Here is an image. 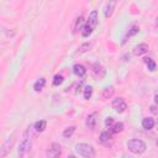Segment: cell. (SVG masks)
Returning a JSON list of instances; mask_svg holds the SVG:
<instances>
[{
	"label": "cell",
	"instance_id": "cell-22",
	"mask_svg": "<svg viewBox=\"0 0 158 158\" xmlns=\"http://www.w3.org/2000/svg\"><path fill=\"white\" fill-rule=\"evenodd\" d=\"M123 131V123L122 122H116L114 123V126L111 127V132L112 133H120Z\"/></svg>",
	"mask_w": 158,
	"mask_h": 158
},
{
	"label": "cell",
	"instance_id": "cell-32",
	"mask_svg": "<svg viewBox=\"0 0 158 158\" xmlns=\"http://www.w3.org/2000/svg\"><path fill=\"white\" fill-rule=\"evenodd\" d=\"M157 26H158V19H157Z\"/></svg>",
	"mask_w": 158,
	"mask_h": 158
},
{
	"label": "cell",
	"instance_id": "cell-18",
	"mask_svg": "<svg viewBox=\"0 0 158 158\" xmlns=\"http://www.w3.org/2000/svg\"><path fill=\"white\" fill-rule=\"evenodd\" d=\"M144 63H146L147 68H148L151 72H154V70H156V68H157V64H156V62H154L152 58H148V57H146V58H144Z\"/></svg>",
	"mask_w": 158,
	"mask_h": 158
},
{
	"label": "cell",
	"instance_id": "cell-5",
	"mask_svg": "<svg viewBox=\"0 0 158 158\" xmlns=\"http://www.w3.org/2000/svg\"><path fill=\"white\" fill-rule=\"evenodd\" d=\"M12 143H14V137H12V136H11V137H7L6 141L4 142L2 147H1V153H0V157H1V158H4V157L10 152V149H11V147H12Z\"/></svg>",
	"mask_w": 158,
	"mask_h": 158
},
{
	"label": "cell",
	"instance_id": "cell-13",
	"mask_svg": "<svg viewBox=\"0 0 158 158\" xmlns=\"http://www.w3.org/2000/svg\"><path fill=\"white\" fill-rule=\"evenodd\" d=\"M115 6H116V2H115V1H112V2H109V4H106V6H105V10H104L105 17H110V16L112 15V12H114V9H115Z\"/></svg>",
	"mask_w": 158,
	"mask_h": 158
},
{
	"label": "cell",
	"instance_id": "cell-12",
	"mask_svg": "<svg viewBox=\"0 0 158 158\" xmlns=\"http://www.w3.org/2000/svg\"><path fill=\"white\" fill-rule=\"evenodd\" d=\"M154 125H156V121L152 117H144L142 120V127L144 130H151V128L154 127Z\"/></svg>",
	"mask_w": 158,
	"mask_h": 158
},
{
	"label": "cell",
	"instance_id": "cell-14",
	"mask_svg": "<svg viewBox=\"0 0 158 158\" xmlns=\"http://www.w3.org/2000/svg\"><path fill=\"white\" fill-rule=\"evenodd\" d=\"M99 139H100V142H101V143H107L109 141H111V139H112V135H111L109 131H104V132H101V133H100Z\"/></svg>",
	"mask_w": 158,
	"mask_h": 158
},
{
	"label": "cell",
	"instance_id": "cell-24",
	"mask_svg": "<svg viewBox=\"0 0 158 158\" xmlns=\"http://www.w3.org/2000/svg\"><path fill=\"white\" fill-rule=\"evenodd\" d=\"M91 95H93V86H90V85L85 86V89H84V99L89 100L91 98Z\"/></svg>",
	"mask_w": 158,
	"mask_h": 158
},
{
	"label": "cell",
	"instance_id": "cell-16",
	"mask_svg": "<svg viewBox=\"0 0 158 158\" xmlns=\"http://www.w3.org/2000/svg\"><path fill=\"white\" fill-rule=\"evenodd\" d=\"M46 85V79L44 78H40L35 84H33V89L35 91H41Z\"/></svg>",
	"mask_w": 158,
	"mask_h": 158
},
{
	"label": "cell",
	"instance_id": "cell-10",
	"mask_svg": "<svg viewBox=\"0 0 158 158\" xmlns=\"http://www.w3.org/2000/svg\"><path fill=\"white\" fill-rule=\"evenodd\" d=\"M73 72H74V74H75L77 77H79V78H83V77L86 74V69H85V67L81 65V64H75V65L73 67Z\"/></svg>",
	"mask_w": 158,
	"mask_h": 158
},
{
	"label": "cell",
	"instance_id": "cell-20",
	"mask_svg": "<svg viewBox=\"0 0 158 158\" xmlns=\"http://www.w3.org/2000/svg\"><path fill=\"white\" fill-rule=\"evenodd\" d=\"M46 126H47V122L44 120H40V121H37L35 123V130L37 132H43L46 130Z\"/></svg>",
	"mask_w": 158,
	"mask_h": 158
},
{
	"label": "cell",
	"instance_id": "cell-25",
	"mask_svg": "<svg viewBox=\"0 0 158 158\" xmlns=\"http://www.w3.org/2000/svg\"><path fill=\"white\" fill-rule=\"evenodd\" d=\"M63 80H64L63 75L57 74V75H54V78H53V85H54V86H58V85H60V84L63 83Z\"/></svg>",
	"mask_w": 158,
	"mask_h": 158
},
{
	"label": "cell",
	"instance_id": "cell-11",
	"mask_svg": "<svg viewBox=\"0 0 158 158\" xmlns=\"http://www.w3.org/2000/svg\"><path fill=\"white\" fill-rule=\"evenodd\" d=\"M95 116H96V114L93 112V114L88 115V117H86L85 125H86V127L90 128V130H94V128H95V123H96V118H95Z\"/></svg>",
	"mask_w": 158,
	"mask_h": 158
},
{
	"label": "cell",
	"instance_id": "cell-8",
	"mask_svg": "<svg viewBox=\"0 0 158 158\" xmlns=\"http://www.w3.org/2000/svg\"><path fill=\"white\" fill-rule=\"evenodd\" d=\"M30 146H31V142H30V139H28L27 137H25V138L22 139V142L20 143V146H19V154H20V156L25 154V153L28 151Z\"/></svg>",
	"mask_w": 158,
	"mask_h": 158
},
{
	"label": "cell",
	"instance_id": "cell-23",
	"mask_svg": "<svg viewBox=\"0 0 158 158\" xmlns=\"http://www.w3.org/2000/svg\"><path fill=\"white\" fill-rule=\"evenodd\" d=\"M75 126H69V127H67L64 131H63V137H65V138H69V137H72V135L75 132Z\"/></svg>",
	"mask_w": 158,
	"mask_h": 158
},
{
	"label": "cell",
	"instance_id": "cell-4",
	"mask_svg": "<svg viewBox=\"0 0 158 158\" xmlns=\"http://www.w3.org/2000/svg\"><path fill=\"white\" fill-rule=\"evenodd\" d=\"M112 109L116 112L121 114L127 109V104L122 98H117V99H114V101H112Z\"/></svg>",
	"mask_w": 158,
	"mask_h": 158
},
{
	"label": "cell",
	"instance_id": "cell-27",
	"mask_svg": "<svg viewBox=\"0 0 158 158\" xmlns=\"http://www.w3.org/2000/svg\"><path fill=\"white\" fill-rule=\"evenodd\" d=\"M105 126L106 127H112L114 126V118L112 117H106L105 118Z\"/></svg>",
	"mask_w": 158,
	"mask_h": 158
},
{
	"label": "cell",
	"instance_id": "cell-2",
	"mask_svg": "<svg viewBox=\"0 0 158 158\" xmlns=\"http://www.w3.org/2000/svg\"><path fill=\"white\" fill-rule=\"evenodd\" d=\"M127 148H128L132 153H135V154H142V153L146 151L147 146H146V143H144L143 141H141V139H130V141L127 142Z\"/></svg>",
	"mask_w": 158,
	"mask_h": 158
},
{
	"label": "cell",
	"instance_id": "cell-31",
	"mask_svg": "<svg viewBox=\"0 0 158 158\" xmlns=\"http://www.w3.org/2000/svg\"><path fill=\"white\" fill-rule=\"evenodd\" d=\"M67 158H77V157H74V156H68Z\"/></svg>",
	"mask_w": 158,
	"mask_h": 158
},
{
	"label": "cell",
	"instance_id": "cell-19",
	"mask_svg": "<svg viewBox=\"0 0 158 158\" xmlns=\"http://www.w3.org/2000/svg\"><path fill=\"white\" fill-rule=\"evenodd\" d=\"M112 94H114V86H106V88L102 90V95H101V98L105 100V99L111 98Z\"/></svg>",
	"mask_w": 158,
	"mask_h": 158
},
{
	"label": "cell",
	"instance_id": "cell-7",
	"mask_svg": "<svg viewBox=\"0 0 158 158\" xmlns=\"http://www.w3.org/2000/svg\"><path fill=\"white\" fill-rule=\"evenodd\" d=\"M147 52H148V44H146V43H139V44H137V46L133 48V51H132L133 56H142V54H144V53H147Z\"/></svg>",
	"mask_w": 158,
	"mask_h": 158
},
{
	"label": "cell",
	"instance_id": "cell-21",
	"mask_svg": "<svg viewBox=\"0 0 158 158\" xmlns=\"http://www.w3.org/2000/svg\"><path fill=\"white\" fill-rule=\"evenodd\" d=\"M93 27H90L88 23H85L84 26H83V28H81V35H83V37H89L91 33H93Z\"/></svg>",
	"mask_w": 158,
	"mask_h": 158
},
{
	"label": "cell",
	"instance_id": "cell-1",
	"mask_svg": "<svg viewBox=\"0 0 158 158\" xmlns=\"http://www.w3.org/2000/svg\"><path fill=\"white\" fill-rule=\"evenodd\" d=\"M75 152L84 158H94L95 157V148L89 143H77Z\"/></svg>",
	"mask_w": 158,
	"mask_h": 158
},
{
	"label": "cell",
	"instance_id": "cell-3",
	"mask_svg": "<svg viewBox=\"0 0 158 158\" xmlns=\"http://www.w3.org/2000/svg\"><path fill=\"white\" fill-rule=\"evenodd\" d=\"M62 153V147L59 143H52L51 147L46 151V157L47 158H58Z\"/></svg>",
	"mask_w": 158,
	"mask_h": 158
},
{
	"label": "cell",
	"instance_id": "cell-17",
	"mask_svg": "<svg viewBox=\"0 0 158 158\" xmlns=\"http://www.w3.org/2000/svg\"><path fill=\"white\" fill-rule=\"evenodd\" d=\"M139 32V27L137 26V25H132L131 27H130V30H128V32L126 33V37H125V40H123V43H125V41H126V38L127 37H131V36H135V35H137Z\"/></svg>",
	"mask_w": 158,
	"mask_h": 158
},
{
	"label": "cell",
	"instance_id": "cell-26",
	"mask_svg": "<svg viewBox=\"0 0 158 158\" xmlns=\"http://www.w3.org/2000/svg\"><path fill=\"white\" fill-rule=\"evenodd\" d=\"M90 48H91V44H90V43H84V44H81V46L79 47V52H80V53H84V52L90 51Z\"/></svg>",
	"mask_w": 158,
	"mask_h": 158
},
{
	"label": "cell",
	"instance_id": "cell-9",
	"mask_svg": "<svg viewBox=\"0 0 158 158\" xmlns=\"http://www.w3.org/2000/svg\"><path fill=\"white\" fill-rule=\"evenodd\" d=\"M86 23H88L90 27H93V28L96 27V25H98V11H96V10H93V11L89 14V19H88Z\"/></svg>",
	"mask_w": 158,
	"mask_h": 158
},
{
	"label": "cell",
	"instance_id": "cell-6",
	"mask_svg": "<svg viewBox=\"0 0 158 158\" xmlns=\"http://www.w3.org/2000/svg\"><path fill=\"white\" fill-rule=\"evenodd\" d=\"M93 74L95 78H102L105 75V69L100 63H94L93 64Z\"/></svg>",
	"mask_w": 158,
	"mask_h": 158
},
{
	"label": "cell",
	"instance_id": "cell-30",
	"mask_svg": "<svg viewBox=\"0 0 158 158\" xmlns=\"http://www.w3.org/2000/svg\"><path fill=\"white\" fill-rule=\"evenodd\" d=\"M154 126H156V130H157V131H158V120H157V121H156V125H154Z\"/></svg>",
	"mask_w": 158,
	"mask_h": 158
},
{
	"label": "cell",
	"instance_id": "cell-15",
	"mask_svg": "<svg viewBox=\"0 0 158 158\" xmlns=\"http://www.w3.org/2000/svg\"><path fill=\"white\" fill-rule=\"evenodd\" d=\"M83 22H84V16H83V15H79V16L77 17V20H75V25H74L73 33H77V32L80 30V27L83 26ZM81 28H83V27H81Z\"/></svg>",
	"mask_w": 158,
	"mask_h": 158
},
{
	"label": "cell",
	"instance_id": "cell-29",
	"mask_svg": "<svg viewBox=\"0 0 158 158\" xmlns=\"http://www.w3.org/2000/svg\"><path fill=\"white\" fill-rule=\"evenodd\" d=\"M154 101H156V104L158 105V94H157V95L154 96Z\"/></svg>",
	"mask_w": 158,
	"mask_h": 158
},
{
	"label": "cell",
	"instance_id": "cell-28",
	"mask_svg": "<svg viewBox=\"0 0 158 158\" xmlns=\"http://www.w3.org/2000/svg\"><path fill=\"white\" fill-rule=\"evenodd\" d=\"M149 110H151V112H152V114H154V115H158V107H157V106L152 105V106L149 107Z\"/></svg>",
	"mask_w": 158,
	"mask_h": 158
},
{
	"label": "cell",
	"instance_id": "cell-33",
	"mask_svg": "<svg viewBox=\"0 0 158 158\" xmlns=\"http://www.w3.org/2000/svg\"><path fill=\"white\" fill-rule=\"evenodd\" d=\"M157 146H158V139H157Z\"/></svg>",
	"mask_w": 158,
	"mask_h": 158
}]
</instances>
